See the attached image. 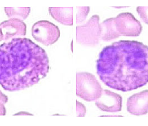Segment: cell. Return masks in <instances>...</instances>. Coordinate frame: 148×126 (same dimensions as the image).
Listing matches in <instances>:
<instances>
[{"instance_id": "obj_1", "label": "cell", "mask_w": 148, "mask_h": 126, "mask_svg": "<svg viewBox=\"0 0 148 126\" xmlns=\"http://www.w3.org/2000/svg\"><path fill=\"white\" fill-rule=\"evenodd\" d=\"M97 73L105 85L130 92L148 83V46L119 40L104 47L97 60Z\"/></svg>"}, {"instance_id": "obj_2", "label": "cell", "mask_w": 148, "mask_h": 126, "mask_svg": "<svg viewBox=\"0 0 148 126\" xmlns=\"http://www.w3.org/2000/svg\"><path fill=\"white\" fill-rule=\"evenodd\" d=\"M50 70L46 51L29 38H15L0 46V85L16 92L38 83Z\"/></svg>"}, {"instance_id": "obj_3", "label": "cell", "mask_w": 148, "mask_h": 126, "mask_svg": "<svg viewBox=\"0 0 148 126\" xmlns=\"http://www.w3.org/2000/svg\"><path fill=\"white\" fill-rule=\"evenodd\" d=\"M102 88L97 80L89 72L76 74V95L87 102L95 101L101 96Z\"/></svg>"}, {"instance_id": "obj_4", "label": "cell", "mask_w": 148, "mask_h": 126, "mask_svg": "<svg viewBox=\"0 0 148 126\" xmlns=\"http://www.w3.org/2000/svg\"><path fill=\"white\" fill-rule=\"evenodd\" d=\"M100 18L94 15L86 23L76 27V41L84 46L94 47L101 40Z\"/></svg>"}, {"instance_id": "obj_5", "label": "cell", "mask_w": 148, "mask_h": 126, "mask_svg": "<svg viewBox=\"0 0 148 126\" xmlns=\"http://www.w3.org/2000/svg\"><path fill=\"white\" fill-rule=\"evenodd\" d=\"M58 26L47 20L35 22L32 27V35L36 41L46 46L55 44L60 37Z\"/></svg>"}, {"instance_id": "obj_6", "label": "cell", "mask_w": 148, "mask_h": 126, "mask_svg": "<svg viewBox=\"0 0 148 126\" xmlns=\"http://www.w3.org/2000/svg\"><path fill=\"white\" fill-rule=\"evenodd\" d=\"M115 27L119 36L138 37L142 26L140 22L130 12H123L115 18Z\"/></svg>"}, {"instance_id": "obj_7", "label": "cell", "mask_w": 148, "mask_h": 126, "mask_svg": "<svg viewBox=\"0 0 148 126\" xmlns=\"http://www.w3.org/2000/svg\"><path fill=\"white\" fill-rule=\"evenodd\" d=\"M3 40L6 42L15 38H22L27 33V25L23 21L15 19H10L0 24Z\"/></svg>"}, {"instance_id": "obj_8", "label": "cell", "mask_w": 148, "mask_h": 126, "mask_svg": "<svg viewBox=\"0 0 148 126\" xmlns=\"http://www.w3.org/2000/svg\"><path fill=\"white\" fill-rule=\"evenodd\" d=\"M95 105L106 112H119L122 110V97L108 90H102L101 96L95 100Z\"/></svg>"}, {"instance_id": "obj_9", "label": "cell", "mask_w": 148, "mask_h": 126, "mask_svg": "<svg viewBox=\"0 0 148 126\" xmlns=\"http://www.w3.org/2000/svg\"><path fill=\"white\" fill-rule=\"evenodd\" d=\"M127 111L135 116H141L148 113V90L131 96L127 100Z\"/></svg>"}, {"instance_id": "obj_10", "label": "cell", "mask_w": 148, "mask_h": 126, "mask_svg": "<svg viewBox=\"0 0 148 126\" xmlns=\"http://www.w3.org/2000/svg\"><path fill=\"white\" fill-rule=\"evenodd\" d=\"M73 7H50V14L53 19L63 25H73Z\"/></svg>"}, {"instance_id": "obj_11", "label": "cell", "mask_w": 148, "mask_h": 126, "mask_svg": "<svg viewBox=\"0 0 148 126\" xmlns=\"http://www.w3.org/2000/svg\"><path fill=\"white\" fill-rule=\"evenodd\" d=\"M115 18L107 19L100 24L101 28V40L110 41L119 38L120 36L115 27Z\"/></svg>"}, {"instance_id": "obj_12", "label": "cell", "mask_w": 148, "mask_h": 126, "mask_svg": "<svg viewBox=\"0 0 148 126\" xmlns=\"http://www.w3.org/2000/svg\"><path fill=\"white\" fill-rule=\"evenodd\" d=\"M30 10V7H5V11L8 18L22 21L28 18Z\"/></svg>"}, {"instance_id": "obj_13", "label": "cell", "mask_w": 148, "mask_h": 126, "mask_svg": "<svg viewBox=\"0 0 148 126\" xmlns=\"http://www.w3.org/2000/svg\"><path fill=\"white\" fill-rule=\"evenodd\" d=\"M90 7H77L76 13V23L79 24L86 19L90 12Z\"/></svg>"}, {"instance_id": "obj_14", "label": "cell", "mask_w": 148, "mask_h": 126, "mask_svg": "<svg viewBox=\"0 0 148 126\" xmlns=\"http://www.w3.org/2000/svg\"><path fill=\"white\" fill-rule=\"evenodd\" d=\"M136 11L142 20L148 24V7H138L136 8Z\"/></svg>"}, {"instance_id": "obj_15", "label": "cell", "mask_w": 148, "mask_h": 126, "mask_svg": "<svg viewBox=\"0 0 148 126\" xmlns=\"http://www.w3.org/2000/svg\"><path fill=\"white\" fill-rule=\"evenodd\" d=\"M86 113V107L81 102L76 101V116L78 117H84Z\"/></svg>"}, {"instance_id": "obj_16", "label": "cell", "mask_w": 148, "mask_h": 126, "mask_svg": "<svg viewBox=\"0 0 148 126\" xmlns=\"http://www.w3.org/2000/svg\"><path fill=\"white\" fill-rule=\"evenodd\" d=\"M8 101V97L7 96H5V94H3L1 92V91L0 90V103L1 104H6Z\"/></svg>"}, {"instance_id": "obj_17", "label": "cell", "mask_w": 148, "mask_h": 126, "mask_svg": "<svg viewBox=\"0 0 148 126\" xmlns=\"http://www.w3.org/2000/svg\"><path fill=\"white\" fill-rule=\"evenodd\" d=\"M7 113V110L3 104L0 103V116H5Z\"/></svg>"}, {"instance_id": "obj_18", "label": "cell", "mask_w": 148, "mask_h": 126, "mask_svg": "<svg viewBox=\"0 0 148 126\" xmlns=\"http://www.w3.org/2000/svg\"><path fill=\"white\" fill-rule=\"evenodd\" d=\"M31 115L32 116L33 115L29 113H27V112H19V113H16L15 115Z\"/></svg>"}, {"instance_id": "obj_19", "label": "cell", "mask_w": 148, "mask_h": 126, "mask_svg": "<svg viewBox=\"0 0 148 126\" xmlns=\"http://www.w3.org/2000/svg\"><path fill=\"white\" fill-rule=\"evenodd\" d=\"M3 40V33L1 29H0V42Z\"/></svg>"}]
</instances>
